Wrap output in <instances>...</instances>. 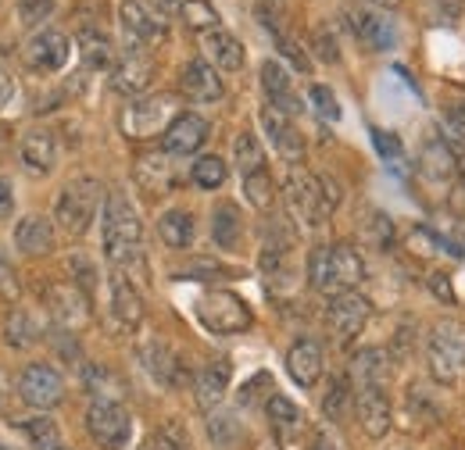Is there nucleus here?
<instances>
[{"mask_svg": "<svg viewBox=\"0 0 465 450\" xmlns=\"http://www.w3.org/2000/svg\"><path fill=\"white\" fill-rule=\"evenodd\" d=\"M212 236H215L219 250H236V243L243 236V222H240V211L232 204H219L212 211Z\"/></svg>", "mask_w": 465, "mask_h": 450, "instance_id": "nucleus-35", "label": "nucleus"}, {"mask_svg": "<svg viewBox=\"0 0 465 450\" xmlns=\"http://www.w3.org/2000/svg\"><path fill=\"white\" fill-rule=\"evenodd\" d=\"M369 4H376V7H398L401 0H369Z\"/></svg>", "mask_w": 465, "mask_h": 450, "instance_id": "nucleus-58", "label": "nucleus"}, {"mask_svg": "<svg viewBox=\"0 0 465 450\" xmlns=\"http://www.w3.org/2000/svg\"><path fill=\"white\" fill-rule=\"evenodd\" d=\"M151 79H154L151 57L143 54V51H133V47H129V54L115 64V72H112V86H115L118 93H125V97L143 93V90L151 86Z\"/></svg>", "mask_w": 465, "mask_h": 450, "instance_id": "nucleus-22", "label": "nucleus"}, {"mask_svg": "<svg viewBox=\"0 0 465 450\" xmlns=\"http://www.w3.org/2000/svg\"><path fill=\"white\" fill-rule=\"evenodd\" d=\"M193 232H197L193 215H190V211H183V208L165 211V215H162V222H158V236H162L173 250H186V247L193 243Z\"/></svg>", "mask_w": 465, "mask_h": 450, "instance_id": "nucleus-31", "label": "nucleus"}, {"mask_svg": "<svg viewBox=\"0 0 465 450\" xmlns=\"http://www.w3.org/2000/svg\"><path fill=\"white\" fill-rule=\"evenodd\" d=\"M140 236H143V225H140L133 201L125 193H108L104 197V219H101L104 258L112 265H129L136 258V250H140Z\"/></svg>", "mask_w": 465, "mask_h": 450, "instance_id": "nucleus-1", "label": "nucleus"}, {"mask_svg": "<svg viewBox=\"0 0 465 450\" xmlns=\"http://www.w3.org/2000/svg\"><path fill=\"white\" fill-rule=\"evenodd\" d=\"M18 293H22V286H18V276H15L11 261L0 254V297H4V300H18Z\"/></svg>", "mask_w": 465, "mask_h": 450, "instance_id": "nucleus-48", "label": "nucleus"}, {"mask_svg": "<svg viewBox=\"0 0 465 450\" xmlns=\"http://www.w3.org/2000/svg\"><path fill=\"white\" fill-rule=\"evenodd\" d=\"M151 450H186V433H183V426H179V422H165V426L154 433Z\"/></svg>", "mask_w": 465, "mask_h": 450, "instance_id": "nucleus-45", "label": "nucleus"}, {"mask_svg": "<svg viewBox=\"0 0 465 450\" xmlns=\"http://www.w3.org/2000/svg\"><path fill=\"white\" fill-rule=\"evenodd\" d=\"M465 357V333L455 318H440L430 333L426 343V361H430V376L437 383H455L462 372Z\"/></svg>", "mask_w": 465, "mask_h": 450, "instance_id": "nucleus-6", "label": "nucleus"}, {"mask_svg": "<svg viewBox=\"0 0 465 450\" xmlns=\"http://www.w3.org/2000/svg\"><path fill=\"white\" fill-rule=\"evenodd\" d=\"M230 379H232V365L230 361H212V365H204L201 372H197V379H193V394H197V407H204V411H212L226 390H230Z\"/></svg>", "mask_w": 465, "mask_h": 450, "instance_id": "nucleus-26", "label": "nucleus"}, {"mask_svg": "<svg viewBox=\"0 0 465 450\" xmlns=\"http://www.w3.org/2000/svg\"><path fill=\"white\" fill-rule=\"evenodd\" d=\"M11 211H15V186H11V179L0 175V219H7Z\"/></svg>", "mask_w": 465, "mask_h": 450, "instance_id": "nucleus-53", "label": "nucleus"}, {"mask_svg": "<svg viewBox=\"0 0 465 450\" xmlns=\"http://www.w3.org/2000/svg\"><path fill=\"white\" fill-rule=\"evenodd\" d=\"M304 450H337V444H333V436H330L326 429H312Z\"/></svg>", "mask_w": 465, "mask_h": 450, "instance_id": "nucleus-54", "label": "nucleus"}, {"mask_svg": "<svg viewBox=\"0 0 465 450\" xmlns=\"http://www.w3.org/2000/svg\"><path fill=\"white\" fill-rule=\"evenodd\" d=\"M44 304L64 333H75L90 322V300L75 282H51L44 289Z\"/></svg>", "mask_w": 465, "mask_h": 450, "instance_id": "nucleus-9", "label": "nucleus"}, {"mask_svg": "<svg viewBox=\"0 0 465 450\" xmlns=\"http://www.w3.org/2000/svg\"><path fill=\"white\" fill-rule=\"evenodd\" d=\"M136 182H140L147 193H154V197L169 193L175 186V169H173V161H169V154H143V158L136 161Z\"/></svg>", "mask_w": 465, "mask_h": 450, "instance_id": "nucleus-29", "label": "nucleus"}, {"mask_svg": "<svg viewBox=\"0 0 465 450\" xmlns=\"http://www.w3.org/2000/svg\"><path fill=\"white\" fill-rule=\"evenodd\" d=\"M75 44H79V54H83V61H86L90 68H108V64L115 61L112 40H108L101 29L83 25V29H79V36H75Z\"/></svg>", "mask_w": 465, "mask_h": 450, "instance_id": "nucleus-34", "label": "nucleus"}, {"mask_svg": "<svg viewBox=\"0 0 465 450\" xmlns=\"http://www.w3.org/2000/svg\"><path fill=\"white\" fill-rule=\"evenodd\" d=\"M348 25H351V33H354V40H358L365 51H372V54L394 51V44H398L394 22H391L383 11H376V7H351Z\"/></svg>", "mask_w": 465, "mask_h": 450, "instance_id": "nucleus-10", "label": "nucleus"}, {"mask_svg": "<svg viewBox=\"0 0 465 450\" xmlns=\"http://www.w3.org/2000/svg\"><path fill=\"white\" fill-rule=\"evenodd\" d=\"M226 161L223 158H215V154H208V158H197L193 161V169H190V179L201 186V190H219L223 182H226Z\"/></svg>", "mask_w": 465, "mask_h": 450, "instance_id": "nucleus-39", "label": "nucleus"}, {"mask_svg": "<svg viewBox=\"0 0 465 450\" xmlns=\"http://www.w3.org/2000/svg\"><path fill=\"white\" fill-rule=\"evenodd\" d=\"M0 147H4V132H0Z\"/></svg>", "mask_w": 465, "mask_h": 450, "instance_id": "nucleus-62", "label": "nucleus"}, {"mask_svg": "<svg viewBox=\"0 0 465 450\" xmlns=\"http://www.w3.org/2000/svg\"><path fill=\"white\" fill-rule=\"evenodd\" d=\"M15 247H18L22 254H29V258H36V254H51V250H54V225L47 222L44 215H29V219H22L18 229H15Z\"/></svg>", "mask_w": 465, "mask_h": 450, "instance_id": "nucleus-27", "label": "nucleus"}, {"mask_svg": "<svg viewBox=\"0 0 465 450\" xmlns=\"http://www.w3.org/2000/svg\"><path fill=\"white\" fill-rule=\"evenodd\" d=\"M308 101H312V108H315L319 118H326V122H337L341 118V104H337V97H333L330 86H312L308 90Z\"/></svg>", "mask_w": 465, "mask_h": 450, "instance_id": "nucleus-44", "label": "nucleus"}, {"mask_svg": "<svg viewBox=\"0 0 465 450\" xmlns=\"http://www.w3.org/2000/svg\"><path fill=\"white\" fill-rule=\"evenodd\" d=\"M0 450H4V447H0Z\"/></svg>", "mask_w": 465, "mask_h": 450, "instance_id": "nucleus-63", "label": "nucleus"}, {"mask_svg": "<svg viewBox=\"0 0 465 450\" xmlns=\"http://www.w3.org/2000/svg\"><path fill=\"white\" fill-rule=\"evenodd\" d=\"M40 339V326H36V318L29 315V311H22V308H15L11 315H7V322H4V343L7 347H33Z\"/></svg>", "mask_w": 465, "mask_h": 450, "instance_id": "nucleus-36", "label": "nucleus"}, {"mask_svg": "<svg viewBox=\"0 0 465 450\" xmlns=\"http://www.w3.org/2000/svg\"><path fill=\"white\" fill-rule=\"evenodd\" d=\"M262 90H265V97H269V104L276 108V112L283 114H301V97L293 93V83H291V72L280 64V61H265L262 64Z\"/></svg>", "mask_w": 465, "mask_h": 450, "instance_id": "nucleus-20", "label": "nucleus"}, {"mask_svg": "<svg viewBox=\"0 0 465 450\" xmlns=\"http://www.w3.org/2000/svg\"><path fill=\"white\" fill-rule=\"evenodd\" d=\"M86 433L104 450H122L133 436V418L118 400H94L86 411Z\"/></svg>", "mask_w": 465, "mask_h": 450, "instance_id": "nucleus-8", "label": "nucleus"}, {"mask_svg": "<svg viewBox=\"0 0 465 450\" xmlns=\"http://www.w3.org/2000/svg\"><path fill=\"white\" fill-rule=\"evenodd\" d=\"M201 47H204V54L212 64H219L223 72H240L243 68V44L226 33V29H212V33H204V40H201Z\"/></svg>", "mask_w": 465, "mask_h": 450, "instance_id": "nucleus-28", "label": "nucleus"}, {"mask_svg": "<svg viewBox=\"0 0 465 450\" xmlns=\"http://www.w3.org/2000/svg\"><path fill=\"white\" fill-rule=\"evenodd\" d=\"M86 386H90V394L97 396V400H115L118 390H122V383H118L108 368H101V365H90L86 368Z\"/></svg>", "mask_w": 465, "mask_h": 450, "instance_id": "nucleus-43", "label": "nucleus"}, {"mask_svg": "<svg viewBox=\"0 0 465 450\" xmlns=\"http://www.w3.org/2000/svg\"><path fill=\"white\" fill-rule=\"evenodd\" d=\"M258 450H280V447H272V444H262Z\"/></svg>", "mask_w": 465, "mask_h": 450, "instance_id": "nucleus-61", "label": "nucleus"}, {"mask_svg": "<svg viewBox=\"0 0 465 450\" xmlns=\"http://www.w3.org/2000/svg\"><path fill=\"white\" fill-rule=\"evenodd\" d=\"M387 372H391V361H387V350L380 347H369L354 357V379L358 386H383L387 383Z\"/></svg>", "mask_w": 465, "mask_h": 450, "instance_id": "nucleus-33", "label": "nucleus"}, {"mask_svg": "<svg viewBox=\"0 0 465 450\" xmlns=\"http://www.w3.org/2000/svg\"><path fill=\"white\" fill-rule=\"evenodd\" d=\"M54 11V0H18V18L22 25H40Z\"/></svg>", "mask_w": 465, "mask_h": 450, "instance_id": "nucleus-46", "label": "nucleus"}, {"mask_svg": "<svg viewBox=\"0 0 465 450\" xmlns=\"http://www.w3.org/2000/svg\"><path fill=\"white\" fill-rule=\"evenodd\" d=\"M179 18L193 29V33H212V29H219V11L212 7V0H183L179 4Z\"/></svg>", "mask_w": 465, "mask_h": 450, "instance_id": "nucleus-37", "label": "nucleus"}, {"mask_svg": "<svg viewBox=\"0 0 465 450\" xmlns=\"http://www.w3.org/2000/svg\"><path fill=\"white\" fill-rule=\"evenodd\" d=\"M68 54H72V44L58 29H40L25 44V64L36 72H61L68 64Z\"/></svg>", "mask_w": 465, "mask_h": 450, "instance_id": "nucleus-15", "label": "nucleus"}, {"mask_svg": "<svg viewBox=\"0 0 465 450\" xmlns=\"http://www.w3.org/2000/svg\"><path fill=\"white\" fill-rule=\"evenodd\" d=\"M283 197H287L291 215L304 225V229H319V225L330 219V204H326V193H322V179L312 175V171L293 165L291 175H287V182H283Z\"/></svg>", "mask_w": 465, "mask_h": 450, "instance_id": "nucleus-4", "label": "nucleus"}, {"mask_svg": "<svg viewBox=\"0 0 465 450\" xmlns=\"http://www.w3.org/2000/svg\"><path fill=\"white\" fill-rule=\"evenodd\" d=\"M140 365H143L147 376H151L154 383H162V386H183V379H186L183 361L173 354V347H165L162 339L140 343Z\"/></svg>", "mask_w": 465, "mask_h": 450, "instance_id": "nucleus-17", "label": "nucleus"}, {"mask_svg": "<svg viewBox=\"0 0 465 450\" xmlns=\"http://www.w3.org/2000/svg\"><path fill=\"white\" fill-rule=\"evenodd\" d=\"M18 433L29 440L33 450H61V429L54 418L47 415H33V418H22L18 422Z\"/></svg>", "mask_w": 465, "mask_h": 450, "instance_id": "nucleus-32", "label": "nucleus"}, {"mask_svg": "<svg viewBox=\"0 0 465 450\" xmlns=\"http://www.w3.org/2000/svg\"><path fill=\"white\" fill-rule=\"evenodd\" d=\"M448 247H451L459 258H465V222L451 225V232H448Z\"/></svg>", "mask_w": 465, "mask_h": 450, "instance_id": "nucleus-55", "label": "nucleus"}, {"mask_svg": "<svg viewBox=\"0 0 465 450\" xmlns=\"http://www.w3.org/2000/svg\"><path fill=\"white\" fill-rule=\"evenodd\" d=\"M179 86H183V93H186L190 101H197V104H212V101L223 97V79H219V72L212 68V61H204V57H197V61H190V64L183 68Z\"/></svg>", "mask_w": 465, "mask_h": 450, "instance_id": "nucleus-21", "label": "nucleus"}, {"mask_svg": "<svg viewBox=\"0 0 465 450\" xmlns=\"http://www.w3.org/2000/svg\"><path fill=\"white\" fill-rule=\"evenodd\" d=\"M108 289H112V315H115V322L122 329H136L143 322V297H140V289L125 276H112Z\"/></svg>", "mask_w": 465, "mask_h": 450, "instance_id": "nucleus-24", "label": "nucleus"}, {"mask_svg": "<svg viewBox=\"0 0 465 450\" xmlns=\"http://www.w3.org/2000/svg\"><path fill=\"white\" fill-rule=\"evenodd\" d=\"M208 436H212V444L219 450H230L240 444V436H243V429H240V422L232 418V415H212V422H208Z\"/></svg>", "mask_w": 465, "mask_h": 450, "instance_id": "nucleus-40", "label": "nucleus"}, {"mask_svg": "<svg viewBox=\"0 0 465 450\" xmlns=\"http://www.w3.org/2000/svg\"><path fill=\"white\" fill-rule=\"evenodd\" d=\"M265 411H269V422H272V433H276V444L283 450H304L308 444V418H304V411L287 400L283 394H272L269 396V404H265Z\"/></svg>", "mask_w": 465, "mask_h": 450, "instance_id": "nucleus-11", "label": "nucleus"}, {"mask_svg": "<svg viewBox=\"0 0 465 450\" xmlns=\"http://www.w3.org/2000/svg\"><path fill=\"white\" fill-rule=\"evenodd\" d=\"M330 326H333V333L341 339H351L358 337L361 329H365V322H369V315H372V304L361 297V293H337L333 300H330Z\"/></svg>", "mask_w": 465, "mask_h": 450, "instance_id": "nucleus-16", "label": "nucleus"}, {"mask_svg": "<svg viewBox=\"0 0 465 450\" xmlns=\"http://www.w3.org/2000/svg\"><path fill=\"white\" fill-rule=\"evenodd\" d=\"M204 140H208V122L201 118V114H175L173 125L165 129V154H193V151H201L204 147Z\"/></svg>", "mask_w": 465, "mask_h": 450, "instance_id": "nucleus-19", "label": "nucleus"}, {"mask_svg": "<svg viewBox=\"0 0 465 450\" xmlns=\"http://www.w3.org/2000/svg\"><path fill=\"white\" fill-rule=\"evenodd\" d=\"M118 18H122V33H125L133 51H143V47H154V44L165 40V25L140 0H122L118 4Z\"/></svg>", "mask_w": 465, "mask_h": 450, "instance_id": "nucleus-13", "label": "nucleus"}, {"mask_svg": "<svg viewBox=\"0 0 465 450\" xmlns=\"http://www.w3.org/2000/svg\"><path fill=\"white\" fill-rule=\"evenodd\" d=\"M315 47H319V57H322V61H337V40H333V36H330V29H319V33H315Z\"/></svg>", "mask_w": 465, "mask_h": 450, "instance_id": "nucleus-52", "label": "nucleus"}, {"mask_svg": "<svg viewBox=\"0 0 465 450\" xmlns=\"http://www.w3.org/2000/svg\"><path fill=\"white\" fill-rule=\"evenodd\" d=\"M18 396H22L29 407L47 411V407L61 404V396H64V379H61L58 368H51V365H29V368L22 372V379H18Z\"/></svg>", "mask_w": 465, "mask_h": 450, "instance_id": "nucleus-12", "label": "nucleus"}, {"mask_svg": "<svg viewBox=\"0 0 465 450\" xmlns=\"http://www.w3.org/2000/svg\"><path fill=\"white\" fill-rule=\"evenodd\" d=\"M201 326L208 333H219V337H232V333H243L251 329V308L243 297H236L230 289H208L197 297L193 304Z\"/></svg>", "mask_w": 465, "mask_h": 450, "instance_id": "nucleus-3", "label": "nucleus"}, {"mask_svg": "<svg viewBox=\"0 0 465 450\" xmlns=\"http://www.w3.org/2000/svg\"><path fill=\"white\" fill-rule=\"evenodd\" d=\"M348 407H351V386H348V379L341 376V379L330 383V394L322 400V411H326L330 422H344V418H348Z\"/></svg>", "mask_w": 465, "mask_h": 450, "instance_id": "nucleus-42", "label": "nucleus"}, {"mask_svg": "<svg viewBox=\"0 0 465 450\" xmlns=\"http://www.w3.org/2000/svg\"><path fill=\"white\" fill-rule=\"evenodd\" d=\"M419 171H422V179L433 182V186L451 182L455 171H459L451 143H448V140H430V143L422 147V154H419Z\"/></svg>", "mask_w": 465, "mask_h": 450, "instance_id": "nucleus-25", "label": "nucleus"}, {"mask_svg": "<svg viewBox=\"0 0 465 450\" xmlns=\"http://www.w3.org/2000/svg\"><path fill=\"white\" fill-rule=\"evenodd\" d=\"M101 197H104V190H101L97 179H75V182H68V186L61 190L54 219H58L61 229H64L68 236H83V232L90 229V222L97 219Z\"/></svg>", "mask_w": 465, "mask_h": 450, "instance_id": "nucleus-5", "label": "nucleus"}, {"mask_svg": "<svg viewBox=\"0 0 465 450\" xmlns=\"http://www.w3.org/2000/svg\"><path fill=\"white\" fill-rule=\"evenodd\" d=\"M22 161H25L29 171L47 175V171L54 169V161H58V143H54V136H51L47 129L25 132V140H22Z\"/></svg>", "mask_w": 465, "mask_h": 450, "instance_id": "nucleus-30", "label": "nucleus"}, {"mask_svg": "<svg viewBox=\"0 0 465 450\" xmlns=\"http://www.w3.org/2000/svg\"><path fill=\"white\" fill-rule=\"evenodd\" d=\"M232 158H236L240 175H251V171L265 169V151H262V143H258L254 132H240V136H236V143H232Z\"/></svg>", "mask_w": 465, "mask_h": 450, "instance_id": "nucleus-38", "label": "nucleus"}, {"mask_svg": "<svg viewBox=\"0 0 465 450\" xmlns=\"http://www.w3.org/2000/svg\"><path fill=\"white\" fill-rule=\"evenodd\" d=\"M354 404H358V422H361L365 436L380 440V436L391 433L394 415H391V400L383 394V386H358V400Z\"/></svg>", "mask_w": 465, "mask_h": 450, "instance_id": "nucleus-18", "label": "nucleus"}, {"mask_svg": "<svg viewBox=\"0 0 465 450\" xmlns=\"http://www.w3.org/2000/svg\"><path fill=\"white\" fill-rule=\"evenodd\" d=\"M280 51H283V57H291L293 64H297V72H308L312 68V61H308V54L297 47V44H291L287 36H280Z\"/></svg>", "mask_w": 465, "mask_h": 450, "instance_id": "nucleus-51", "label": "nucleus"}, {"mask_svg": "<svg viewBox=\"0 0 465 450\" xmlns=\"http://www.w3.org/2000/svg\"><path fill=\"white\" fill-rule=\"evenodd\" d=\"M158 4H162V7H179L183 0H158Z\"/></svg>", "mask_w": 465, "mask_h": 450, "instance_id": "nucleus-60", "label": "nucleus"}, {"mask_svg": "<svg viewBox=\"0 0 465 450\" xmlns=\"http://www.w3.org/2000/svg\"><path fill=\"white\" fill-rule=\"evenodd\" d=\"M68 269H72V276H75V286H79L83 293H86V289L94 286V279H97V272L90 269V261H86L83 254H75V258L68 261Z\"/></svg>", "mask_w": 465, "mask_h": 450, "instance_id": "nucleus-49", "label": "nucleus"}, {"mask_svg": "<svg viewBox=\"0 0 465 450\" xmlns=\"http://www.w3.org/2000/svg\"><path fill=\"white\" fill-rule=\"evenodd\" d=\"M11 101H15V83H11V75L0 68V112H4Z\"/></svg>", "mask_w": 465, "mask_h": 450, "instance_id": "nucleus-56", "label": "nucleus"}, {"mask_svg": "<svg viewBox=\"0 0 465 450\" xmlns=\"http://www.w3.org/2000/svg\"><path fill=\"white\" fill-rule=\"evenodd\" d=\"M118 125H122V132H125L129 140H151V136H158L162 129L173 125V97H169V93H154V97L133 101V104L122 112Z\"/></svg>", "mask_w": 465, "mask_h": 450, "instance_id": "nucleus-7", "label": "nucleus"}, {"mask_svg": "<svg viewBox=\"0 0 465 450\" xmlns=\"http://www.w3.org/2000/svg\"><path fill=\"white\" fill-rule=\"evenodd\" d=\"M4 396H7V376L0 372V400H4Z\"/></svg>", "mask_w": 465, "mask_h": 450, "instance_id": "nucleus-59", "label": "nucleus"}, {"mask_svg": "<svg viewBox=\"0 0 465 450\" xmlns=\"http://www.w3.org/2000/svg\"><path fill=\"white\" fill-rule=\"evenodd\" d=\"M262 129H265L269 143L276 147V154H280L283 161L301 165V158H304V136H301V129L293 125L291 114L276 112L272 104H265V108H262Z\"/></svg>", "mask_w": 465, "mask_h": 450, "instance_id": "nucleus-14", "label": "nucleus"}, {"mask_svg": "<svg viewBox=\"0 0 465 450\" xmlns=\"http://www.w3.org/2000/svg\"><path fill=\"white\" fill-rule=\"evenodd\" d=\"M243 193H247V201L258 208V211H269L272 208V179H269V171H251V175H243Z\"/></svg>", "mask_w": 465, "mask_h": 450, "instance_id": "nucleus-41", "label": "nucleus"}, {"mask_svg": "<svg viewBox=\"0 0 465 450\" xmlns=\"http://www.w3.org/2000/svg\"><path fill=\"white\" fill-rule=\"evenodd\" d=\"M372 140H376V147H380V154L383 158H401V143H398V136L394 132H383V129H372Z\"/></svg>", "mask_w": 465, "mask_h": 450, "instance_id": "nucleus-50", "label": "nucleus"}, {"mask_svg": "<svg viewBox=\"0 0 465 450\" xmlns=\"http://www.w3.org/2000/svg\"><path fill=\"white\" fill-rule=\"evenodd\" d=\"M287 372L297 386L312 390L322 376V347L315 339H297L291 350H287Z\"/></svg>", "mask_w": 465, "mask_h": 450, "instance_id": "nucleus-23", "label": "nucleus"}, {"mask_svg": "<svg viewBox=\"0 0 465 450\" xmlns=\"http://www.w3.org/2000/svg\"><path fill=\"white\" fill-rule=\"evenodd\" d=\"M308 279L319 293H348L365 279V261L361 254L348 243H333V247H315L308 258Z\"/></svg>", "mask_w": 465, "mask_h": 450, "instance_id": "nucleus-2", "label": "nucleus"}, {"mask_svg": "<svg viewBox=\"0 0 465 450\" xmlns=\"http://www.w3.org/2000/svg\"><path fill=\"white\" fill-rule=\"evenodd\" d=\"M430 286H433V293H437L440 300H455V289H451L448 276H433V279H430Z\"/></svg>", "mask_w": 465, "mask_h": 450, "instance_id": "nucleus-57", "label": "nucleus"}, {"mask_svg": "<svg viewBox=\"0 0 465 450\" xmlns=\"http://www.w3.org/2000/svg\"><path fill=\"white\" fill-rule=\"evenodd\" d=\"M369 229V240L380 247V250H387L391 243H394V222L387 219V215H380V211H372V222L365 225Z\"/></svg>", "mask_w": 465, "mask_h": 450, "instance_id": "nucleus-47", "label": "nucleus"}]
</instances>
